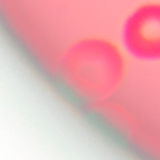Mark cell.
I'll use <instances>...</instances> for the list:
<instances>
[{
    "label": "cell",
    "instance_id": "6da1fadb",
    "mask_svg": "<svg viewBox=\"0 0 160 160\" xmlns=\"http://www.w3.org/2000/svg\"><path fill=\"white\" fill-rule=\"evenodd\" d=\"M68 59L84 71L102 92H110L124 80L126 66L120 49L102 38L79 40L69 51Z\"/></svg>",
    "mask_w": 160,
    "mask_h": 160
},
{
    "label": "cell",
    "instance_id": "7a4b0ae2",
    "mask_svg": "<svg viewBox=\"0 0 160 160\" xmlns=\"http://www.w3.org/2000/svg\"><path fill=\"white\" fill-rule=\"evenodd\" d=\"M122 40L126 50L136 59L160 60V4L139 6L125 21Z\"/></svg>",
    "mask_w": 160,
    "mask_h": 160
}]
</instances>
